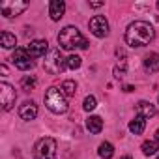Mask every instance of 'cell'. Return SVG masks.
Instances as JSON below:
<instances>
[{
  "instance_id": "obj_1",
  "label": "cell",
  "mask_w": 159,
  "mask_h": 159,
  "mask_svg": "<svg viewBox=\"0 0 159 159\" xmlns=\"http://www.w3.org/2000/svg\"><path fill=\"white\" fill-rule=\"evenodd\" d=\"M155 30L148 21H135L125 30V43L129 47H146L153 41Z\"/></svg>"
},
{
  "instance_id": "obj_2",
  "label": "cell",
  "mask_w": 159,
  "mask_h": 159,
  "mask_svg": "<svg viewBox=\"0 0 159 159\" xmlns=\"http://www.w3.org/2000/svg\"><path fill=\"white\" fill-rule=\"evenodd\" d=\"M58 43L64 51H73L75 47L81 49H88V41L86 38H83V34L79 32L77 26H66L60 30L58 34Z\"/></svg>"
},
{
  "instance_id": "obj_3",
  "label": "cell",
  "mask_w": 159,
  "mask_h": 159,
  "mask_svg": "<svg viewBox=\"0 0 159 159\" xmlns=\"http://www.w3.org/2000/svg\"><path fill=\"white\" fill-rule=\"evenodd\" d=\"M45 105L51 112L54 114H64L67 111V101H66V94L62 90H58L56 86H51L45 92Z\"/></svg>"
},
{
  "instance_id": "obj_4",
  "label": "cell",
  "mask_w": 159,
  "mask_h": 159,
  "mask_svg": "<svg viewBox=\"0 0 159 159\" xmlns=\"http://www.w3.org/2000/svg\"><path fill=\"white\" fill-rule=\"evenodd\" d=\"M43 66H45V71H49L52 75H58V73H62L67 67V58H64L58 49H51L47 52V56H45V64Z\"/></svg>"
},
{
  "instance_id": "obj_5",
  "label": "cell",
  "mask_w": 159,
  "mask_h": 159,
  "mask_svg": "<svg viewBox=\"0 0 159 159\" xmlns=\"http://www.w3.org/2000/svg\"><path fill=\"white\" fill-rule=\"evenodd\" d=\"M36 159H56V140L52 137H43L34 146Z\"/></svg>"
},
{
  "instance_id": "obj_6",
  "label": "cell",
  "mask_w": 159,
  "mask_h": 159,
  "mask_svg": "<svg viewBox=\"0 0 159 159\" xmlns=\"http://www.w3.org/2000/svg\"><path fill=\"white\" fill-rule=\"evenodd\" d=\"M26 8H28V2H23V0H6V2H2V6H0V11H2L4 17L11 19V17L21 15Z\"/></svg>"
},
{
  "instance_id": "obj_7",
  "label": "cell",
  "mask_w": 159,
  "mask_h": 159,
  "mask_svg": "<svg viewBox=\"0 0 159 159\" xmlns=\"http://www.w3.org/2000/svg\"><path fill=\"white\" fill-rule=\"evenodd\" d=\"M17 99V92L11 84L8 83H0V103H2L4 111H11Z\"/></svg>"
},
{
  "instance_id": "obj_8",
  "label": "cell",
  "mask_w": 159,
  "mask_h": 159,
  "mask_svg": "<svg viewBox=\"0 0 159 159\" xmlns=\"http://www.w3.org/2000/svg\"><path fill=\"white\" fill-rule=\"evenodd\" d=\"M88 26L96 38H107L109 36V21L103 15H94L88 23Z\"/></svg>"
},
{
  "instance_id": "obj_9",
  "label": "cell",
  "mask_w": 159,
  "mask_h": 159,
  "mask_svg": "<svg viewBox=\"0 0 159 159\" xmlns=\"http://www.w3.org/2000/svg\"><path fill=\"white\" fill-rule=\"evenodd\" d=\"M11 60H13V64H15V67H19L21 71H28V69H32L34 67V60H32V56L28 54V51L26 49H15V52H13V56H11Z\"/></svg>"
},
{
  "instance_id": "obj_10",
  "label": "cell",
  "mask_w": 159,
  "mask_h": 159,
  "mask_svg": "<svg viewBox=\"0 0 159 159\" xmlns=\"http://www.w3.org/2000/svg\"><path fill=\"white\" fill-rule=\"evenodd\" d=\"M47 49H49V43L45 39H34V41H30L26 51H28V54L32 58H41V56H45Z\"/></svg>"
},
{
  "instance_id": "obj_11",
  "label": "cell",
  "mask_w": 159,
  "mask_h": 159,
  "mask_svg": "<svg viewBox=\"0 0 159 159\" xmlns=\"http://www.w3.org/2000/svg\"><path fill=\"white\" fill-rule=\"evenodd\" d=\"M19 116H21L23 120H26V122L34 120V118L38 116V105H36L34 101H25V103L19 107Z\"/></svg>"
},
{
  "instance_id": "obj_12",
  "label": "cell",
  "mask_w": 159,
  "mask_h": 159,
  "mask_svg": "<svg viewBox=\"0 0 159 159\" xmlns=\"http://www.w3.org/2000/svg\"><path fill=\"white\" fill-rule=\"evenodd\" d=\"M64 11H66V4L62 0H51L49 2V15L52 21H60L64 17Z\"/></svg>"
},
{
  "instance_id": "obj_13",
  "label": "cell",
  "mask_w": 159,
  "mask_h": 159,
  "mask_svg": "<svg viewBox=\"0 0 159 159\" xmlns=\"http://www.w3.org/2000/svg\"><path fill=\"white\" fill-rule=\"evenodd\" d=\"M144 69L148 73H157L159 71V52H150L144 58Z\"/></svg>"
},
{
  "instance_id": "obj_14",
  "label": "cell",
  "mask_w": 159,
  "mask_h": 159,
  "mask_svg": "<svg viewBox=\"0 0 159 159\" xmlns=\"http://www.w3.org/2000/svg\"><path fill=\"white\" fill-rule=\"evenodd\" d=\"M137 112H139V116H142V118H152V116H155V107L152 105V103H148V101H139V105H137Z\"/></svg>"
},
{
  "instance_id": "obj_15",
  "label": "cell",
  "mask_w": 159,
  "mask_h": 159,
  "mask_svg": "<svg viewBox=\"0 0 159 159\" xmlns=\"http://www.w3.org/2000/svg\"><path fill=\"white\" fill-rule=\"evenodd\" d=\"M144 129H146V118L137 116V118H133V120L129 122V131H131L133 135H142Z\"/></svg>"
},
{
  "instance_id": "obj_16",
  "label": "cell",
  "mask_w": 159,
  "mask_h": 159,
  "mask_svg": "<svg viewBox=\"0 0 159 159\" xmlns=\"http://www.w3.org/2000/svg\"><path fill=\"white\" fill-rule=\"evenodd\" d=\"M86 129H88L90 133H94V135L101 133V129H103V120H101L99 116H90V118L86 120Z\"/></svg>"
},
{
  "instance_id": "obj_17",
  "label": "cell",
  "mask_w": 159,
  "mask_h": 159,
  "mask_svg": "<svg viewBox=\"0 0 159 159\" xmlns=\"http://www.w3.org/2000/svg\"><path fill=\"white\" fill-rule=\"evenodd\" d=\"M0 45H2L4 49H13V47L17 45L15 34H11V32H2V34H0Z\"/></svg>"
},
{
  "instance_id": "obj_18",
  "label": "cell",
  "mask_w": 159,
  "mask_h": 159,
  "mask_svg": "<svg viewBox=\"0 0 159 159\" xmlns=\"http://www.w3.org/2000/svg\"><path fill=\"white\" fill-rule=\"evenodd\" d=\"M98 153H99V157H101V159H111V157L114 155V146H112L111 142H101V144H99Z\"/></svg>"
},
{
  "instance_id": "obj_19",
  "label": "cell",
  "mask_w": 159,
  "mask_h": 159,
  "mask_svg": "<svg viewBox=\"0 0 159 159\" xmlns=\"http://www.w3.org/2000/svg\"><path fill=\"white\" fill-rule=\"evenodd\" d=\"M140 148H142V153L144 155H153L159 150V142L157 140H144Z\"/></svg>"
},
{
  "instance_id": "obj_20",
  "label": "cell",
  "mask_w": 159,
  "mask_h": 159,
  "mask_svg": "<svg viewBox=\"0 0 159 159\" xmlns=\"http://www.w3.org/2000/svg\"><path fill=\"white\" fill-rule=\"evenodd\" d=\"M36 84H38V79H36L34 75H25V77H23V81H21L23 90H34Z\"/></svg>"
},
{
  "instance_id": "obj_21",
  "label": "cell",
  "mask_w": 159,
  "mask_h": 159,
  "mask_svg": "<svg viewBox=\"0 0 159 159\" xmlns=\"http://www.w3.org/2000/svg\"><path fill=\"white\" fill-rule=\"evenodd\" d=\"M62 90H64L66 96H75V92H77V83L71 81V79H67V81L62 83Z\"/></svg>"
},
{
  "instance_id": "obj_22",
  "label": "cell",
  "mask_w": 159,
  "mask_h": 159,
  "mask_svg": "<svg viewBox=\"0 0 159 159\" xmlns=\"http://www.w3.org/2000/svg\"><path fill=\"white\" fill-rule=\"evenodd\" d=\"M83 107H84V111H86V112L94 111V109L98 107V101H96V98H94V96H86V98H84V103H83Z\"/></svg>"
},
{
  "instance_id": "obj_23",
  "label": "cell",
  "mask_w": 159,
  "mask_h": 159,
  "mask_svg": "<svg viewBox=\"0 0 159 159\" xmlns=\"http://www.w3.org/2000/svg\"><path fill=\"white\" fill-rule=\"evenodd\" d=\"M81 56H77V54H71L69 58H67V67L69 69H79V67H81Z\"/></svg>"
},
{
  "instance_id": "obj_24",
  "label": "cell",
  "mask_w": 159,
  "mask_h": 159,
  "mask_svg": "<svg viewBox=\"0 0 159 159\" xmlns=\"http://www.w3.org/2000/svg\"><path fill=\"white\" fill-rule=\"evenodd\" d=\"M125 69H127V66H125V60H124L120 66L114 67V77H116V79H122V77L125 75Z\"/></svg>"
},
{
  "instance_id": "obj_25",
  "label": "cell",
  "mask_w": 159,
  "mask_h": 159,
  "mask_svg": "<svg viewBox=\"0 0 159 159\" xmlns=\"http://www.w3.org/2000/svg\"><path fill=\"white\" fill-rule=\"evenodd\" d=\"M0 73H2V77H6V75H8V66H6V64L0 66Z\"/></svg>"
},
{
  "instance_id": "obj_26",
  "label": "cell",
  "mask_w": 159,
  "mask_h": 159,
  "mask_svg": "<svg viewBox=\"0 0 159 159\" xmlns=\"http://www.w3.org/2000/svg\"><path fill=\"white\" fill-rule=\"evenodd\" d=\"M105 6V2H90V8H101Z\"/></svg>"
},
{
  "instance_id": "obj_27",
  "label": "cell",
  "mask_w": 159,
  "mask_h": 159,
  "mask_svg": "<svg viewBox=\"0 0 159 159\" xmlns=\"http://www.w3.org/2000/svg\"><path fill=\"white\" fill-rule=\"evenodd\" d=\"M133 90H135V88H133V86H129V84H127V86H124V92H133Z\"/></svg>"
},
{
  "instance_id": "obj_28",
  "label": "cell",
  "mask_w": 159,
  "mask_h": 159,
  "mask_svg": "<svg viewBox=\"0 0 159 159\" xmlns=\"http://www.w3.org/2000/svg\"><path fill=\"white\" fill-rule=\"evenodd\" d=\"M155 140H157V142H159V129H157V131H155Z\"/></svg>"
},
{
  "instance_id": "obj_29",
  "label": "cell",
  "mask_w": 159,
  "mask_h": 159,
  "mask_svg": "<svg viewBox=\"0 0 159 159\" xmlns=\"http://www.w3.org/2000/svg\"><path fill=\"white\" fill-rule=\"evenodd\" d=\"M120 159H131V155H124V157H120Z\"/></svg>"
},
{
  "instance_id": "obj_30",
  "label": "cell",
  "mask_w": 159,
  "mask_h": 159,
  "mask_svg": "<svg viewBox=\"0 0 159 159\" xmlns=\"http://www.w3.org/2000/svg\"><path fill=\"white\" fill-rule=\"evenodd\" d=\"M157 10H159V2H157Z\"/></svg>"
},
{
  "instance_id": "obj_31",
  "label": "cell",
  "mask_w": 159,
  "mask_h": 159,
  "mask_svg": "<svg viewBox=\"0 0 159 159\" xmlns=\"http://www.w3.org/2000/svg\"><path fill=\"white\" fill-rule=\"evenodd\" d=\"M157 159H159V153H157Z\"/></svg>"
}]
</instances>
